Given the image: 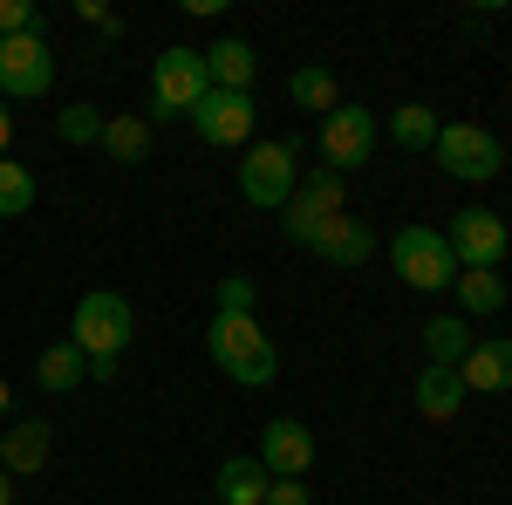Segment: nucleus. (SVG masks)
<instances>
[{"instance_id": "obj_1", "label": "nucleus", "mask_w": 512, "mask_h": 505, "mask_svg": "<svg viewBox=\"0 0 512 505\" xmlns=\"http://www.w3.org/2000/svg\"><path fill=\"white\" fill-rule=\"evenodd\" d=\"M130 335H137V308L123 301L117 287H89L76 301V314H69V342L89 355V383H110L117 376Z\"/></svg>"}, {"instance_id": "obj_2", "label": "nucleus", "mask_w": 512, "mask_h": 505, "mask_svg": "<svg viewBox=\"0 0 512 505\" xmlns=\"http://www.w3.org/2000/svg\"><path fill=\"white\" fill-rule=\"evenodd\" d=\"M205 349H212V362H219V369H226L239 389H260V383H274V376H280L274 335H267L253 314H212Z\"/></svg>"}, {"instance_id": "obj_3", "label": "nucleus", "mask_w": 512, "mask_h": 505, "mask_svg": "<svg viewBox=\"0 0 512 505\" xmlns=\"http://www.w3.org/2000/svg\"><path fill=\"white\" fill-rule=\"evenodd\" d=\"M342 198H349V178H342V171H328V164H308V171H301V185H294V198L280 205V233L294 239V246H308V239L342 212Z\"/></svg>"}, {"instance_id": "obj_4", "label": "nucleus", "mask_w": 512, "mask_h": 505, "mask_svg": "<svg viewBox=\"0 0 512 505\" xmlns=\"http://www.w3.org/2000/svg\"><path fill=\"white\" fill-rule=\"evenodd\" d=\"M294 144L280 137V144H253L246 151V164H239V198L253 205V212H274L280 219V205L294 198V185H301V164H294Z\"/></svg>"}, {"instance_id": "obj_5", "label": "nucleus", "mask_w": 512, "mask_h": 505, "mask_svg": "<svg viewBox=\"0 0 512 505\" xmlns=\"http://www.w3.org/2000/svg\"><path fill=\"white\" fill-rule=\"evenodd\" d=\"M390 267L403 287H417V294H437V287H451L458 280V260H451V246L437 226H403L390 239Z\"/></svg>"}, {"instance_id": "obj_6", "label": "nucleus", "mask_w": 512, "mask_h": 505, "mask_svg": "<svg viewBox=\"0 0 512 505\" xmlns=\"http://www.w3.org/2000/svg\"><path fill=\"white\" fill-rule=\"evenodd\" d=\"M205 55L198 48H164L158 62H151V117H192L198 103H205Z\"/></svg>"}, {"instance_id": "obj_7", "label": "nucleus", "mask_w": 512, "mask_h": 505, "mask_svg": "<svg viewBox=\"0 0 512 505\" xmlns=\"http://www.w3.org/2000/svg\"><path fill=\"white\" fill-rule=\"evenodd\" d=\"M431 151H437V164H444L458 185H485V178L506 171V151H499V137H492L485 123H444Z\"/></svg>"}, {"instance_id": "obj_8", "label": "nucleus", "mask_w": 512, "mask_h": 505, "mask_svg": "<svg viewBox=\"0 0 512 505\" xmlns=\"http://www.w3.org/2000/svg\"><path fill=\"white\" fill-rule=\"evenodd\" d=\"M48 89H55V48L41 41V28L0 41V103H7V96H14V103H35Z\"/></svg>"}, {"instance_id": "obj_9", "label": "nucleus", "mask_w": 512, "mask_h": 505, "mask_svg": "<svg viewBox=\"0 0 512 505\" xmlns=\"http://www.w3.org/2000/svg\"><path fill=\"white\" fill-rule=\"evenodd\" d=\"M376 157V110H362V103H335L328 117H321V164L328 171H362Z\"/></svg>"}, {"instance_id": "obj_10", "label": "nucleus", "mask_w": 512, "mask_h": 505, "mask_svg": "<svg viewBox=\"0 0 512 505\" xmlns=\"http://www.w3.org/2000/svg\"><path fill=\"white\" fill-rule=\"evenodd\" d=\"M444 246H451V260H458V273L472 267H499L506 260V219L499 212H485V205H465V212H451V226H444Z\"/></svg>"}, {"instance_id": "obj_11", "label": "nucleus", "mask_w": 512, "mask_h": 505, "mask_svg": "<svg viewBox=\"0 0 512 505\" xmlns=\"http://www.w3.org/2000/svg\"><path fill=\"white\" fill-rule=\"evenodd\" d=\"M253 96H239V89H205V103L192 110V130L212 144V151H239L246 137H253Z\"/></svg>"}, {"instance_id": "obj_12", "label": "nucleus", "mask_w": 512, "mask_h": 505, "mask_svg": "<svg viewBox=\"0 0 512 505\" xmlns=\"http://www.w3.org/2000/svg\"><path fill=\"white\" fill-rule=\"evenodd\" d=\"M267 478H308L315 465V430L301 424V417H274V424L260 430V451H253Z\"/></svg>"}, {"instance_id": "obj_13", "label": "nucleus", "mask_w": 512, "mask_h": 505, "mask_svg": "<svg viewBox=\"0 0 512 505\" xmlns=\"http://www.w3.org/2000/svg\"><path fill=\"white\" fill-rule=\"evenodd\" d=\"M465 396H472L465 376H458V369H437V362H424V369H417V389H410V403H417L424 424H451V417L465 410Z\"/></svg>"}, {"instance_id": "obj_14", "label": "nucleus", "mask_w": 512, "mask_h": 505, "mask_svg": "<svg viewBox=\"0 0 512 505\" xmlns=\"http://www.w3.org/2000/svg\"><path fill=\"white\" fill-rule=\"evenodd\" d=\"M308 253H321L328 267H362V260L376 253V233H369L362 219H349V212H335V219L308 239Z\"/></svg>"}, {"instance_id": "obj_15", "label": "nucleus", "mask_w": 512, "mask_h": 505, "mask_svg": "<svg viewBox=\"0 0 512 505\" xmlns=\"http://www.w3.org/2000/svg\"><path fill=\"white\" fill-rule=\"evenodd\" d=\"M48 451H55V430L41 424V417H21V424H7V437H0V471L7 478H28V471L48 465Z\"/></svg>"}, {"instance_id": "obj_16", "label": "nucleus", "mask_w": 512, "mask_h": 505, "mask_svg": "<svg viewBox=\"0 0 512 505\" xmlns=\"http://www.w3.org/2000/svg\"><path fill=\"white\" fill-rule=\"evenodd\" d=\"M198 55H205V76H212V89H239V96H253V69H260L253 41L219 35L212 48H198Z\"/></svg>"}, {"instance_id": "obj_17", "label": "nucleus", "mask_w": 512, "mask_h": 505, "mask_svg": "<svg viewBox=\"0 0 512 505\" xmlns=\"http://www.w3.org/2000/svg\"><path fill=\"white\" fill-rule=\"evenodd\" d=\"M417 342H424V362H437V369H465V355L478 349V335H472L465 314H431Z\"/></svg>"}, {"instance_id": "obj_18", "label": "nucleus", "mask_w": 512, "mask_h": 505, "mask_svg": "<svg viewBox=\"0 0 512 505\" xmlns=\"http://www.w3.org/2000/svg\"><path fill=\"white\" fill-rule=\"evenodd\" d=\"M458 376H465V389H478V396H506L512 389V342H478Z\"/></svg>"}, {"instance_id": "obj_19", "label": "nucleus", "mask_w": 512, "mask_h": 505, "mask_svg": "<svg viewBox=\"0 0 512 505\" xmlns=\"http://www.w3.org/2000/svg\"><path fill=\"white\" fill-rule=\"evenodd\" d=\"M35 383L48 389V396H62V389H82V383H89V355H82L76 342H48V349L35 355Z\"/></svg>"}, {"instance_id": "obj_20", "label": "nucleus", "mask_w": 512, "mask_h": 505, "mask_svg": "<svg viewBox=\"0 0 512 505\" xmlns=\"http://www.w3.org/2000/svg\"><path fill=\"white\" fill-rule=\"evenodd\" d=\"M267 465L260 458H226L219 465V505H267Z\"/></svg>"}, {"instance_id": "obj_21", "label": "nucleus", "mask_w": 512, "mask_h": 505, "mask_svg": "<svg viewBox=\"0 0 512 505\" xmlns=\"http://www.w3.org/2000/svg\"><path fill=\"white\" fill-rule=\"evenodd\" d=\"M451 287H458V301H465V321H485V314L506 308V273L499 267H472V273H458Z\"/></svg>"}, {"instance_id": "obj_22", "label": "nucleus", "mask_w": 512, "mask_h": 505, "mask_svg": "<svg viewBox=\"0 0 512 505\" xmlns=\"http://www.w3.org/2000/svg\"><path fill=\"white\" fill-rule=\"evenodd\" d=\"M103 157L110 164H144L151 157V117H103Z\"/></svg>"}, {"instance_id": "obj_23", "label": "nucleus", "mask_w": 512, "mask_h": 505, "mask_svg": "<svg viewBox=\"0 0 512 505\" xmlns=\"http://www.w3.org/2000/svg\"><path fill=\"white\" fill-rule=\"evenodd\" d=\"M437 130H444V123H437L431 103H396L390 110V144H403V151H431Z\"/></svg>"}, {"instance_id": "obj_24", "label": "nucleus", "mask_w": 512, "mask_h": 505, "mask_svg": "<svg viewBox=\"0 0 512 505\" xmlns=\"http://www.w3.org/2000/svg\"><path fill=\"white\" fill-rule=\"evenodd\" d=\"M287 96H294L301 110H315V117H328V110L342 103V82L328 76L321 62H308V69H294V76H287Z\"/></svg>"}, {"instance_id": "obj_25", "label": "nucleus", "mask_w": 512, "mask_h": 505, "mask_svg": "<svg viewBox=\"0 0 512 505\" xmlns=\"http://www.w3.org/2000/svg\"><path fill=\"white\" fill-rule=\"evenodd\" d=\"M28 205H35V171L14 164V157H0V219H21Z\"/></svg>"}, {"instance_id": "obj_26", "label": "nucleus", "mask_w": 512, "mask_h": 505, "mask_svg": "<svg viewBox=\"0 0 512 505\" xmlns=\"http://www.w3.org/2000/svg\"><path fill=\"white\" fill-rule=\"evenodd\" d=\"M55 137H62V144H103V110H96V103H69V110L55 117Z\"/></svg>"}, {"instance_id": "obj_27", "label": "nucleus", "mask_w": 512, "mask_h": 505, "mask_svg": "<svg viewBox=\"0 0 512 505\" xmlns=\"http://www.w3.org/2000/svg\"><path fill=\"white\" fill-rule=\"evenodd\" d=\"M219 314H253V280L246 273H226L219 280Z\"/></svg>"}, {"instance_id": "obj_28", "label": "nucleus", "mask_w": 512, "mask_h": 505, "mask_svg": "<svg viewBox=\"0 0 512 505\" xmlns=\"http://www.w3.org/2000/svg\"><path fill=\"white\" fill-rule=\"evenodd\" d=\"M7 35H35V0H0V41Z\"/></svg>"}, {"instance_id": "obj_29", "label": "nucleus", "mask_w": 512, "mask_h": 505, "mask_svg": "<svg viewBox=\"0 0 512 505\" xmlns=\"http://www.w3.org/2000/svg\"><path fill=\"white\" fill-rule=\"evenodd\" d=\"M267 505H308V485L301 478H274L267 485Z\"/></svg>"}, {"instance_id": "obj_30", "label": "nucleus", "mask_w": 512, "mask_h": 505, "mask_svg": "<svg viewBox=\"0 0 512 505\" xmlns=\"http://www.w3.org/2000/svg\"><path fill=\"white\" fill-rule=\"evenodd\" d=\"M7 144H14V117H7V103H0V157H7Z\"/></svg>"}, {"instance_id": "obj_31", "label": "nucleus", "mask_w": 512, "mask_h": 505, "mask_svg": "<svg viewBox=\"0 0 512 505\" xmlns=\"http://www.w3.org/2000/svg\"><path fill=\"white\" fill-rule=\"evenodd\" d=\"M7 403H14V396H7V376H0V424H7Z\"/></svg>"}, {"instance_id": "obj_32", "label": "nucleus", "mask_w": 512, "mask_h": 505, "mask_svg": "<svg viewBox=\"0 0 512 505\" xmlns=\"http://www.w3.org/2000/svg\"><path fill=\"white\" fill-rule=\"evenodd\" d=\"M7 485H14V478H7V471H0V505H14V492H7Z\"/></svg>"}]
</instances>
